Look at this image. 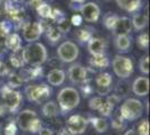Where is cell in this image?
<instances>
[{
    "label": "cell",
    "mask_w": 150,
    "mask_h": 135,
    "mask_svg": "<svg viewBox=\"0 0 150 135\" xmlns=\"http://www.w3.org/2000/svg\"><path fill=\"white\" fill-rule=\"evenodd\" d=\"M21 55L24 62L30 66L42 65L47 61V50L42 43L33 42L28 43L25 47L21 49Z\"/></svg>",
    "instance_id": "6da1fadb"
},
{
    "label": "cell",
    "mask_w": 150,
    "mask_h": 135,
    "mask_svg": "<svg viewBox=\"0 0 150 135\" xmlns=\"http://www.w3.org/2000/svg\"><path fill=\"white\" fill-rule=\"evenodd\" d=\"M17 127L24 132H30L33 134L38 133V131L42 129V121L38 117L37 113L35 110L25 109L21 110L16 118Z\"/></svg>",
    "instance_id": "7a4b0ae2"
},
{
    "label": "cell",
    "mask_w": 150,
    "mask_h": 135,
    "mask_svg": "<svg viewBox=\"0 0 150 135\" xmlns=\"http://www.w3.org/2000/svg\"><path fill=\"white\" fill-rule=\"evenodd\" d=\"M81 101V96L79 90H76L73 87H65L61 89L57 95V103L59 110L63 113L71 111L76 108Z\"/></svg>",
    "instance_id": "3957f363"
},
{
    "label": "cell",
    "mask_w": 150,
    "mask_h": 135,
    "mask_svg": "<svg viewBox=\"0 0 150 135\" xmlns=\"http://www.w3.org/2000/svg\"><path fill=\"white\" fill-rule=\"evenodd\" d=\"M119 114L127 122L137 121L144 114V105L139 99L127 98L120 106Z\"/></svg>",
    "instance_id": "277c9868"
},
{
    "label": "cell",
    "mask_w": 150,
    "mask_h": 135,
    "mask_svg": "<svg viewBox=\"0 0 150 135\" xmlns=\"http://www.w3.org/2000/svg\"><path fill=\"white\" fill-rule=\"evenodd\" d=\"M52 88L48 84H29L26 86L25 95L28 99V101L35 104L44 103L52 96Z\"/></svg>",
    "instance_id": "5b68a950"
},
{
    "label": "cell",
    "mask_w": 150,
    "mask_h": 135,
    "mask_svg": "<svg viewBox=\"0 0 150 135\" xmlns=\"http://www.w3.org/2000/svg\"><path fill=\"white\" fill-rule=\"evenodd\" d=\"M112 69L117 77L128 79L133 73V62L123 55H115L112 61Z\"/></svg>",
    "instance_id": "8992f818"
},
{
    "label": "cell",
    "mask_w": 150,
    "mask_h": 135,
    "mask_svg": "<svg viewBox=\"0 0 150 135\" xmlns=\"http://www.w3.org/2000/svg\"><path fill=\"white\" fill-rule=\"evenodd\" d=\"M1 99L9 111H16L23 104L21 92L9 88L7 84L1 88Z\"/></svg>",
    "instance_id": "52a82bcc"
},
{
    "label": "cell",
    "mask_w": 150,
    "mask_h": 135,
    "mask_svg": "<svg viewBox=\"0 0 150 135\" xmlns=\"http://www.w3.org/2000/svg\"><path fill=\"white\" fill-rule=\"evenodd\" d=\"M80 54L79 46L72 41H65L57 47L58 60L64 63H72L77 59Z\"/></svg>",
    "instance_id": "ba28073f"
},
{
    "label": "cell",
    "mask_w": 150,
    "mask_h": 135,
    "mask_svg": "<svg viewBox=\"0 0 150 135\" xmlns=\"http://www.w3.org/2000/svg\"><path fill=\"white\" fill-rule=\"evenodd\" d=\"M44 26L40 21H28L23 26V37L27 43H33L40 39Z\"/></svg>",
    "instance_id": "9c48e42d"
},
{
    "label": "cell",
    "mask_w": 150,
    "mask_h": 135,
    "mask_svg": "<svg viewBox=\"0 0 150 135\" xmlns=\"http://www.w3.org/2000/svg\"><path fill=\"white\" fill-rule=\"evenodd\" d=\"M4 9L8 16H10L13 20L21 21L23 16L25 13L24 4L19 0H5L4 2Z\"/></svg>",
    "instance_id": "30bf717a"
},
{
    "label": "cell",
    "mask_w": 150,
    "mask_h": 135,
    "mask_svg": "<svg viewBox=\"0 0 150 135\" xmlns=\"http://www.w3.org/2000/svg\"><path fill=\"white\" fill-rule=\"evenodd\" d=\"M69 81L74 84H82L88 81V69L80 63L73 64L67 71Z\"/></svg>",
    "instance_id": "8fae6325"
},
{
    "label": "cell",
    "mask_w": 150,
    "mask_h": 135,
    "mask_svg": "<svg viewBox=\"0 0 150 135\" xmlns=\"http://www.w3.org/2000/svg\"><path fill=\"white\" fill-rule=\"evenodd\" d=\"M88 121L82 115H72L66 121V129L74 135L83 134L88 127Z\"/></svg>",
    "instance_id": "7c38bea8"
},
{
    "label": "cell",
    "mask_w": 150,
    "mask_h": 135,
    "mask_svg": "<svg viewBox=\"0 0 150 135\" xmlns=\"http://www.w3.org/2000/svg\"><path fill=\"white\" fill-rule=\"evenodd\" d=\"M80 13H81L83 20L88 23H95L100 18L101 10L95 2H86L81 6Z\"/></svg>",
    "instance_id": "4fadbf2b"
},
{
    "label": "cell",
    "mask_w": 150,
    "mask_h": 135,
    "mask_svg": "<svg viewBox=\"0 0 150 135\" xmlns=\"http://www.w3.org/2000/svg\"><path fill=\"white\" fill-rule=\"evenodd\" d=\"M132 92L138 97H146L149 92V79L147 77H138L131 84Z\"/></svg>",
    "instance_id": "5bb4252c"
},
{
    "label": "cell",
    "mask_w": 150,
    "mask_h": 135,
    "mask_svg": "<svg viewBox=\"0 0 150 135\" xmlns=\"http://www.w3.org/2000/svg\"><path fill=\"white\" fill-rule=\"evenodd\" d=\"M19 76L24 80V82L35 80V79H38V78H42V76H43V68L40 65L30 66V68H27V69L21 68L20 72H19Z\"/></svg>",
    "instance_id": "9a60e30c"
},
{
    "label": "cell",
    "mask_w": 150,
    "mask_h": 135,
    "mask_svg": "<svg viewBox=\"0 0 150 135\" xmlns=\"http://www.w3.org/2000/svg\"><path fill=\"white\" fill-rule=\"evenodd\" d=\"M131 19L128 17H119V19L117 21V24L112 29V33L117 35H129V33L131 32Z\"/></svg>",
    "instance_id": "2e32d148"
},
{
    "label": "cell",
    "mask_w": 150,
    "mask_h": 135,
    "mask_svg": "<svg viewBox=\"0 0 150 135\" xmlns=\"http://www.w3.org/2000/svg\"><path fill=\"white\" fill-rule=\"evenodd\" d=\"M47 81L50 86L53 87H58L61 84H64L65 81V78H66V73L65 71L62 70V69H52V70L47 73Z\"/></svg>",
    "instance_id": "e0dca14e"
},
{
    "label": "cell",
    "mask_w": 150,
    "mask_h": 135,
    "mask_svg": "<svg viewBox=\"0 0 150 135\" xmlns=\"http://www.w3.org/2000/svg\"><path fill=\"white\" fill-rule=\"evenodd\" d=\"M105 41L100 37H92L88 42V50L92 55H101L105 51Z\"/></svg>",
    "instance_id": "ac0fdd59"
},
{
    "label": "cell",
    "mask_w": 150,
    "mask_h": 135,
    "mask_svg": "<svg viewBox=\"0 0 150 135\" xmlns=\"http://www.w3.org/2000/svg\"><path fill=\"white\" fill-rule=\"evenodd\" d=\"M4 44L6 46V49L10 51L19 52L21 50V37L17 33H10L6 36V41Z\"/></svg>",
    "instance_id": "d6986e66"
},
{
    "label": "cell",
    "mask_w": 150,
    "mask_h": 135,
    "mask_svg": "<svg viewBox=\"0 0 150 135\" xmlns=\"http://www.w3.org/2000/svg\"><path fill=\"white\" fill-rule=\"evenodd\" d=\"M115 2L128 13H137L141 8V0H115Z\"/></svg>",
    "instance_id": "ffe728a7"
},
{
    "label": "cell",
    "mask_w": 150,
    "mask_h": 135,
    "mask_svg": "<svg viewBox=\"0 0 150 135\" xmlns=\"http://www.w3.org/2000/svg\"><path fill=\"white\" fill-rule=\"evenodd\" d=\"M61 110L55 101L50 100V101H46V103L42 106V114L43 116L47 117V118H54L59 115Z\"/></svg>",
    "instance_id": "44dd1931"
},
{
    "label": "cell",
    "mask_w": 150,
    "mask_h": 135,
    "mask_svg": "<svg viewBox=\"0 0 150 135\" xmlns=\"http://www.w3.org/2000/svg\"><path fill=\"white\" fill-rule=\"evenodd\" d=\"M131 25L136 31H142L148 25V15L146 13H134L131 19Z\"/></svg>",
    "instance_id": "7402d4cb"
},
{
    "label": "cell",
    "mask_w": 150,
    "mask_h": 135,
    "mask_svg": "<svg viewBox=\"0 0 150 135\" xmlns=\"http://www.w3.org/2000/svg\"><path fill=\"white\" fill-rule=\"evenodd\" d=\"M90 65L92 69H98V70H104L110 65V61L106 55L101 54V55H92L90 59Z\"/></svg>",
    "instance_id": "603a6c76"
},
{
    "label": "cell",
    "mask_w": 150,
    "mask_h": 135,
    "mask_svg": "<svg viewBox=\"0 0 150 135\" xmlns=\"http://www.w3.org/2000/svg\"><path fill=\"white\" fill-rule=\"evenodd\" d=\"M115 49L121 53H125L129 51L131 46V37L129 35H117L114 41Z\"/></svg>",
    "instance_id": "cb8c5ba5"
},
{
    "label": "cell",
    "mask_w": 150,
    "mask_h": 135,
    "mask_svg": "<svg viewBox=\"0 0 150 135\" xmlns=\"http://www.w3.org/2000/svg\"><path fill=\"white\" fill-rule=\"evenodd\" d=\"M131 91V84L127 79H120L119 82L117 84L114 88V95L119 97V98H125L129 95V92Z\"/></svg>",
    "instance_id": "d4e9b609"
},
{
    "label": "cell",
    "mask_w": 150,
    "mask_h": 135,
    "mask_svg": "<svg viewBox=\"0 0 150 135\" xmlns=\"http://www.w3.org/2000/svg\"><path fill=\"white\" fill-rule=\"evenodd\" d=\"M94 82H95V87H102V88H112V82L113 79L112 76L108 72H101L99 73L95 79H94Z\"/></svg>",
    "instance_id": "484cf974"
},
{
    "label": "cell",
    "mask_w": 150,
    "mask_h": 135,
    "mask_svg": "<svg viewBox=\"0 0 150 135\" xmlns=\"http://www.w3.org/2000/svg\"><path fill=\"white\" fill-rule=\"evenodd\" d=\"M90 121L98 133H105L109 129V123L103 117H92Z\"/></svg>",
    "instance_id": "4316f807"
},
{
    "label": "cell",
    "mask_w": 150,
    "mask_h": 135,
    "mask_svg": "<svg viewBox=\"0 0 150 135\" xmlns=\"http://www.w3.org/2000/svg\"><path fill=\"white\" fill-rule=\"evenodd\" d=\"M46 39H48L52 44L58 43L59 39H62V33L58 31L56 25H52L50 27L46 28Z\"/></svg>",
    "instance_id": "83f0119b"
},
{
    "label": "cell",
    "mask_w": 150,
    "mask_h": 135,
    "mask_svg": "<svg viewBox=\"0 0 150 135\" xmlns=\"http://www.w3.org/2000/svg\"><path fill=\"white\" fill-rule=\"evenodd\" d=\"M74 37L79 43L85 44V43H88V41L93 37V35H92V32H90V29H88V27H84V28H81V29L76 31V33L74 34Z\"/></svg>",
    "instance_id": "f1b7e54d"
},
{
    "label": "cell",
    "mask_w": 150,
    "mask_h": 135,
    "mask_svg": "<svg viewBox=\"0 0 150 135\" xmlns=\"http://www.w3.org/2000/svg\"><path fill=\"white\" fill-rule=\"evenodd\" d=\"M119 19V16L114 13H106L103 16V25L105 26L109 31H112L114 26L117 24V21Z\"/></svg>",
    "instance_id": "f546056e"
},
{
    "label": "cell",
    "mask_w": 150,
    "mask_h": 135,
    "mask_svg": "<svg viewBox=\"0 0 150 135\" xmlns=\"http://www.w3.org/2000/svg\"><path fill=\"white\" fill-rule=\"evenodd\" d=\"M9 61H10V64L15 69H21L24 68V59L21 55V50L19 52H13V54L9 56Z\"/></svg>",
    "instance_id": "4dcf8cb0"
},
{
    "label": "cell",
    "mask_w": 150,
    "mask_h": 135,
    "mask_svg": "<svg viewBox=\"0 0 150 135\" xmlns=\"http://www.w3.org/2000/svg\"><path fill=\"white\" fill-rule=\"evenodd\" d=\"M23 84H24V80L19 76V73H11V74H9L8 80H7V86L9 88H11V89L19 88V87H21Z\"/></svg>",
    "instance_id": "1f68e13d"
},
{
    "label": "cell",
    "mask_w": 150,
    "mask_h": 135,
    "mask_svg": "<svg viewBox=\"0 0 150 135\" xmlns=\"http://www.w3.org/2000/svg\"><path fill=\"white\" fill-rule=\"evenodd\" d=\"M111 126L115 131H123L127 127V121H125L120 114H117L111 118Z\"/></svg>",
    "instance_id": "d6a6232c"
},
{
    "label": "cell",
    "mask_w": 150,
    "mask_h": 135,
    "mask_svg": "<svg viewBox=\"0 0 150 135\" xmlns=\"http://www.w3.org/2000/svg\"><path fill=\"white\" fill-rule=\"evenodd\" d=\"M36 11H37V14L42 17V18H44V19H50V17H52L53 8H52L48 4L43 2V4L36 9Z\"/></svg>",
    "instance_id": "836d02e7"
},
{
    "label": "cell",
    "mask_w": 150,
    "mask_h": 135,
    "mask_svg": "<svg viewBox=\"0 0 150 135\" xmlns=\"http://www.w3.org/2000/svg\"><path fill=\"white\" fill-rule=\"evenodd\" d=\"M113 109H114V107H113L111 104H109L106 101L105 97H104V101L102 103V105H101L100 108L98 109V111H99L103 117H109V116L112 115Z\"/></svg>",
    "instance_id": "e575fe53"
},
{
    "label": "cell",
    "mask_w": 150,
    "mask_h": 135,
    "mask_svg": "<svg viewBox=\"0 0 150 135\" xmlns=\"http://www.w3.org/2000/svg\"><path fill=\"white\" fill-rule=\"evenodd\" d=\"M57 25L56 27L58 28V31L62 33V34H66L71 31V27H72V24L66 17H64L63 19H61L58 23H56Z\"/></svg>",
    "instance_id": "d590c367"
},
{
    "label": "cell",
    "mask_w": 150,
    "mask_h": 135,
    "mask_svg": "<svg viewBox=\"0 0 150 135\" xmlns=\"http://www.w3.org/2000/svg\"><path fill=\"white\" fill-rule=\"evenodd\" d=\"M104 101V97L101 96H93L88 100V107L92 110H98L101 107L102 103Z\"/></svg>",
    "instance_id": "8d00e7d4"
},
{
    "label": "cell",
    "mask_w": 150,
    "mask_h": 135,
    "mask_svg": "<svg viewBox=\"0 0 150 135\" xmlns=\"http://www.w3.org/2000/svg\"><path fill=\"white\" fill-rule=\"evenodd\" d=\"M137 45L141 49L146 51L149 46V37H148V34L147 33H141L139 36L137 37Z\"/></svg>",
    "instance_id": "74e56055"
},
{
    "label": "cell",
    "mask_w": 150,
    "mask_h": 135,
    "mask_svg": "<svg viewBox=\"0 0 150 135\" xmlns=\"http://www.w3.org/2000/svg\"><path fill=\"white\" fill-rule=\"evenodd\" d=\"M138 135H149V121L148 119H142L138 124L137 127Z\"/></svg>",
    "instance_id": "f35d334b"
},
{
    "label": "cell",
    "mask_w": 150,
    "mask_h": 135,
    "mask_svg": "<svg viewBox=\"0 0 150 135\" xmlns=\"http://www.w3.org/2000/svg\"><path fill=\"white\" fill-rule=\"evenodd\" d=\"M11 24L7 20L0 21V37H6L11 32Z\"/></svg>",
    "instance_id": "ab89813d"
},
{
    "label": "cell",
    "mask_w": 150,
    "mask_h": 135,
    "mask_svg": "<svg viewBox=\"0 0 150 135\" xmlns=\"http://www.w3.org/2000/svg\"><path fill=\"white\" fill-rule=\"evenodd\" d=\"M139 70L144 74L149 73V56L148 55H144L141 58L140 62H139Z\"/></svg>",
    "instance_id": "60d3db41"
},
{
    "label": "cell",
    "mask_w": 150,
    "mask_h": 135,
    "mask_svg": "<svg viewBox=\"0 0 150 135\" xmlns=\"http://www.w3.org/2000/svg\"><path fill=\"white\" fill-rule=\"evenodd\" d=\"M16 133H17V124L16 122L10 121L5 127V135H16Z\"/></svg>",
    "instance_id": "b9f144b4"
},
{
    "label": "cell",
    "mask_w": 150,
    "mask_h": 135,
    "mask_svg": "<svg viewBox=\"0 0 150 135\" xmlns=\"http://www.w3.org/2000/svg\"><path fill=\"white\" fill-rule=\"evenodd\" d=\"M81 91H82V94H83V96H84V97H88L90 95H92V94H93L94 88L90 86L88 81H86V82L82 84V86H81Z\"/></svg>",
    "instance_id": "7bdbcfd3"
},
{
    "label": "cell",
    "mask_w": 150,
    "mask_h": 135,
    "mask_svg": "<svg viewBox=\"0 0 150 135\" xmlns=\"http://www.w3.org/2000/svg\"><path fill=\"white\" fill-rule=\"evenodd\" d=\"M69 21H71V24H72V25L79 26V25H81V24H82V21H83V18H82L81 15L76 14V15H74V16L72 17V19L69 20Z\"/></svg>",
    "instance_id": "ee69618b"
},
{
    "label": "cell",
    "mask_w": 150,
    "mask_h": 135,
    "mask_svg": "<svg viewBox=\"0 0 150 135\" xmlns=\"http://www.w3.org/2000/svg\"><path fill=\"white\" fill-rule=\"evenodd\" d=\"M43 2H45L44 0H29L28 1V5H29V7L34 8V9H37Z\"/></svg>",
    "instance_id": "f6af8a7d"
},
{
    "label": "cell",
    "mask_w": 150,
    "mask_h": 135,
    "mask_svg": "<svg viewBox=\"0 0 150 135\" xmlns=\"http://www.w3.org/2000/svg\"><path fill=\"white\" fill-rule=\"evenodd\" d=\"M38 135H55L53 129H48V127H42L38 131Z\"/></svg>",
    "instance_id": "bcb514c9"
},
{
    "label": "cell",
    "mask_w": 150,
    "mask_h": 135,
    "mask_svg": "<svg viewBox=\"0 0 150 135\" xmlns=\"http://www.w3.org/2000/svg\"><path fill=\"white\" fill-rule=\"evenodd\" d=\"M57 135H74V134H73V133H71L66 127H63V129H61L59 131H58Z\"/></svg>",
    "instance_id": "7dc6e473"
},
{
    "label": "cell",
    "mask_w": 150,
    "mask_h": 135,
    "mask_svg": "<svg viewBox=\"0 0 150 135\" xmlns=\"http://www.w3.org/2000/svg\"><path fill=\"white\" fill-rule=\"evenodd\" d=\"M7 111H9V110H8V108L6 107V105L4 103L0 104V116H4Z\"/></svg>",
    "instance_id": "c3c4849f"
},
{
    "label": "cell",
    "mask_w": 150,
    "mask_h": 135,
    "mask_svg": "<svg viewBox=\"0 0 150 135\" xmlns=\"http://www.w3.org/2000/svg\"><path fill=\"white\" fill-rule=\"evenodd\" d=\"M123 135H138L134 129H128Z\"/></svg>",
    "instance_id": "681fc988"
},
{
    "label": "cell",
    "mask_w": 150,
    "mask_h": 135,
    "mask_svg": "<svg viewBox=\"0 0 150 135\" xmlns=\"http://www.w3.org/2000/svg\"><path fill=\"white\" fill-rule=\"evenodd\" d=\"M72 1L75 4H84L85 2V0H72Z\"/></svg>",
    "instance_id": "f907efd6"
},
{
    "label": "cell",
    "mask_w": 150,
    "mask_h": 135,
    "mask_svg": "<svg viewBox=\"0 0 150 135\" xmlns=\"http://www.w3.org/2000/svg\"><path fill=\"white\" fill-rule=\"evenodd\" d=\"M0 135H4V131L1 129V126H0Z\"/></svg>",
    "instance_id": "816d5d0a"
},
{
    "label": "cell",
    "mask_w": 150,
    "mask_h": 135,
    "mask_svg": "<svg viewBox=\"0 0 150 135\" xmlns=\"http://www.w3.org/2000/svg\"><path fill=\"white\" fill-rule=\"evenodd\" d=\"M2 2H4V0H0V6L2 5Z\"/></svg>",
    "instance_id": "f5cc1de1"
}]
</instances>
